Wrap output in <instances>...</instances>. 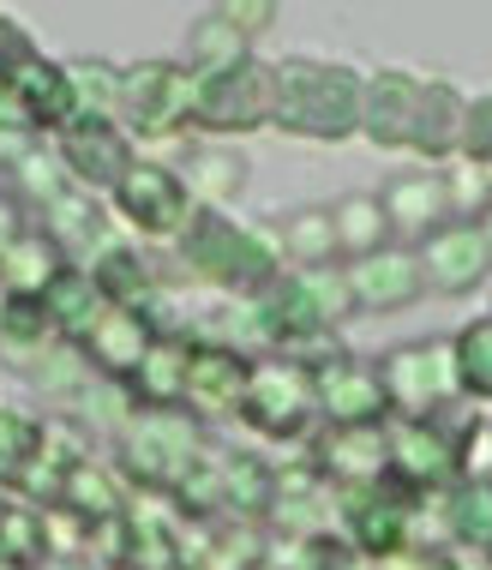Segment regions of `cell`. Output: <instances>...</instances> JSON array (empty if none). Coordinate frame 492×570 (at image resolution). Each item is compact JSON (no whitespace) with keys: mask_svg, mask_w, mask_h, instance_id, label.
Listing matches in <instances>:
<instances>
[{"mask_svg":"<svg viewBox=\"0 0 492 570\" xmlns=\"http://www.w3.org/2000/svg\"><path fill=\"white\" fill-rule=\"evenodd\" d=\"M456 373H463V396L474 403H492V313L474 318V325L456 336Z\"/></svg>","mask_w":492,"mask_h":570,"instance_id":"38","label":"cell"},{"mask_svg":"<svg viewBox=\"0 0 492 570\" xmlns=\"http://www.w3.org/2000/svg\"><path fill=\"white\" fill-rule=\"evenodd\" d=\"M42 439H49V421H37L30 409H7L0 403V487H19L37 462Z\"/></svg>","mask_w":492,"mask_h":570,"instance_id":"35","label":"cell"},{"mask_svg":"<svg viewBox=\"0 0 492 570\" xmlns=\"http://www.w3.org/2000/svg\"><path fill=\"white\" fill-rule=\"evenodd\" d=\"M331 217H336V246H343L348 258H366V253H378V246H391V217H384L378 193L336 198Z\"/></svg>","mask_w":492,"mask_h":570,"instance_id":"32","label":"cell"},{"mask_svg":"<svg viewBox=\"0 0 492 570\" xmlns=\"http://www.w3.org/2000/svg\"><path fill=\"white\" fill-rule=\"evenodd\" d=\"M246 180V157L240 150H223V145H205L198 157L187 163V187L198 198V210H223L235 187Z\"/></svg>","mask_w":492,"mask_h":570,"instance_id":"34","label":"cell"},{"mask_svg":"<svg viewBox=\"0 0 492 570\" xmlns=\"http://www.w3.org/2000/svg\"><path fill=\"white\" fill-rule=\"evenodd\" d=\"M246 325H253L265 343L283 354H295V348H306L313 336H325V331H336L325 313H318V301L306 295V283H301V271H283V276H270L258 295H246Z\"/></svg>","mask_w":492,"mask_h":570,"instance_id":"10","label":"cell"},{"mask_svg":"<svg viewBox=\"0 0 492 570\" xmlns=\"http://www.w3.org/2000/svg\"><path fill=\"white\" fill-rule=\"evenodd\" d=\"M283 253L295 258V271H325L343 246H336V217H331V205H318V210H295V217L283 223Z\"/></svg>","mask_w":492,"mask_h":570,"instance_id":"33","label":"cell"},{"mask_svg":"<svg viewBox=\"0 0 492 570\" xmlns=\"http://www.w3.org/2000/svg\"><path fill=\"white\" fill-rule=\"evenodd\" d=\"M42 228L60 240V253H72V246H97L102 240V198L67 187L49 210H42Z\"/></svg>","mask_w":492,"mask_h":570,"instance_id":"36","label":"cell"},{"mask_svg":"<svg viewBox=\"0 0 492 570\" xmlns=\"http://www.w3.org/2000/svg\"><path fill=\"white\" fill-rule=\"evenodd\" d=\"M361 109H366V79L343 60H276V132L288 138H318V145H336V138L361 132Z\"/></svg>","mask_w":492,"mask_h":570,"instance_id":"1","label":"cell"},{"mask_svg":"<svg viewBox=\"0 0 492 570\" xmlns=\"http://www.w3.org/2000/svg\"><path fill=\"white\" fill-rule=\"evenodd\" d=\"M391 439V474L421 492H451L456 481V433H444L439 421H409V414H391L384 426Z\"/></svg>","mask_w":492,"mask_h":570,"instance_id":"15","label":"cell"},{"mask_svg":"<svg viewBox=\"0 0 492 570\" xmlns=\"http://www.w3.org/2000/svg\"><path fill=\"white\" fill-rule=\"evenodd\" d=\"M223 504H228V517H240V522L270 517V504H276V462L258 456V451H228L223 456Z\"/></svg>","mask_w":492,"mask_h":570,"instance_id":"28","label":"cell"},{"mask_svg":"<svg viewBox=\"0 0 492 570\" xmlns=\"http://www.w3.org/2000/svg\"><path fill=\"white\" fill-rule=\"evenodd\" d=\"M7 90H12V102L24 109V120H30V132H67L72 120H79V97H72V72L60 67V60H49V55H37L24 72H12L7 79Z\"/></svg>","mask_w":492,"mask_h":570,"instance_id":"18","label":"cell"},{"mask_svg":"<svg viewBox=\"0 0 492 570\" xmlns=\"http://www.w3.org/2000/svg\"><path fill=\"white\" fill-rule=\"evenodd\" d=\"M384 391H391V409L409 414V421H439L444 403L463 396V373H456V348L426 336V343H403L378 361Z\"/></svg>","mask_w":492,"mask_h":570,"instance_id":"5","label":"cell"},{"mask_svg":"<svg viewBox=\"0 0 492 570\" xmlns=\"http://www.w3.org/2000/svg\"><path fill=\"white\" fill-rule=\"evenodd\" d=\"M421 570H486L481 564V552H469V547H426L421 552Z\"/></svg>","mask_w":492,"mask_h":570,"instance_id":"46","label":"cell"},{"mask_svg":"<svg viewBox=\"0 0 492 570\" xmlns=\"http://www.w3.org/2000/svg\"><path fill=\"white\" fill-rule=\"evenodd\" d=\"M150 343H157V325H150V318L109 306V313L97 318V331H90L85 343H79V354H85L90 366H97V379L132 384V373L145 366V354H150Z\"/></svg>","mask_w":492,"mask_h":570,"instance_id":"20","label":"cell"},{"mask_svg":"<svg viewBox=\"0 0 492 570\" xmlns=\"http://www.w3.org/2000/svg\"><path fill=\"white\" fill-rule=\"evenodd\" d=\"M223 12L246 30V37H253V30H265V24L276 19V7H223Z\"/></svg>","mask_w":492,"mask_h":570,"instance_id":"48","label":"cell"},{"mask_svg":"<svg viewBox=\"0 0 492 570\" xmlns=\"http://www.w3.org/2000/svg\"><path fill=\"white\" fill-rule=\"evenodd\" d=\"M67 265H72V258L60 253V240L49 235V228H24L19 246L0 258V288H7L12 301H42Z\"/></svg>","mask_w":492,"mask_h":570,"instance_id":"23","label":"cell"},{"mask_svg":"<svg viewBox=\"0 0 492 570\" xmlns=\"http://www.w3.org/2000/svg\"><path fill=\"white\" fill-rule=\"evenodd\" d=\"M301 283H306V295L318 301V313H325L331 325H336V318H348V306H355V301H348V276L336 271V265H325V271H301Z\"/></svg>","mask_w":492,"mask_h":570,"instance_id":"44","label":"cell"},{"mask_svg":"<svg viewBox=\"0 0 492 570\" xmlns=\"http://www.w3.org/2000/svg\"><path fill=\"white\" fill-rule=\"evenodd\" d=\"M7 313H12V295L0 288V336H7Z\"/></svg>","mask_w":492,"mask_h":570,"instance_id":"49","label":"cell"},{"mask_svg":"<svg viewBox=\"0 0 492 570\" xmlns=\"http://www.w3.org/2000/svg\"><path fill=\"white\" fill-rule=\"evenodd\" d=\"M456 474L463 481H492V414H474L456 433Z\"/></svg>","mask_w":492,"mask_h":570,"instance_id":"42","label":"cell"},{"mask_svg":"<svg viewBox=\"0 0 492 570\" xmlns=\"http://www.w3.org/2000/svg\"><path fill=\"white\" fill-rule=\"evenodd\" d=\"M240 60H253V37L228 19V12H205V19L193 24V49H187V67L193 79H217V72L240 67Z\"/></svg>","mask_w":492,"mask_h":570,"instance_id":"29","label":"cell"},{"mask_svg":"<svg viewBox=\"0 0 492 570\" xmlns=\"http://www.w3.org/2000/svg\"><path fill=\"white\" fill-rule=\"evenodd\" d=\"M55 150H60V163H67V175H72V187L79 193H115L120 180L132 175V138L115 127V120H72L67 132L55 138Z\"/></svg>","mask_w":492,"mask_h":570,"instance_id":"12","label":"cell"},{"mask_svg":"<svg viewBox=\"0 0 492 570\" xmlns=\"http://www.w3.org/2000/svg\"><path fill=\"white\" fill-rule=\"evenodd\" d=\"M456 157L492 175V90H486V97H469V109H463V150H456Z\"/></svg>","mask_w":492,"mask_h":570,"instance_id":"43","label":"cell"},{"mask_svg":"<svg viewBox=\"0 0 492 570\" xmlns=\"http://www.w3.org/2000/svg\"><path fill=\"white\" fill-rule=\"evenodd\" d=\"M414 258H421L426 288H439V295H469V288H481L486 276H492L486 228L481 223H463V217H451L444 228H433V235H421Z\"/></svg>","mask_w":492,"mask_h":570,"instance_id":"11","label":"cell"},{"mask_svg":"<svg viewBox=\"0 0 492 570\" xmlns=\"http://www.w3.org/2000/svg\"><path fill=\"white\" fill-rule=\"evenodd\" d=\"M246 379H253V361H246V354H235L228 343H193L180 409H187L193 421H240Z\"/></svg>","mask_w":492,"mask_h":570,"instance_id":"13","label":"cell"},{"mask_svg":"<svg viewBox=\"0 0 492 570\" xmlns=\"http://www.w3.org/2000/svg\"><path fill=\"white\" fill-rule=\"evenodd\" d=\"M481 228H486V246H492V210H486V217H481Z\"/></svg>","mask_w":492,"mask_h":570,"instance_id":"50","label":"cell"},{"mask_svg":"<svg viewBox=\"0 0 492 570\" xmlns=\"http://www.w3.org/2000/svg\"><path fill=\"white\" fill-rule=\"evenodd\" d=\"M258 570H276V564H258Z\"/></svg>","mask_w":492,"mask_h":570,"instance_id":"51","label":"cell"},{"mask_svg":"<svg viewBox=\"0 0 492 570\" xmlns=\"http://www.w3.org/2000/svg\"><path fill=\"white\" fill-rule=\"evenodd\" d=\"M72 409H79V421L127 426L132 414H138V396H132V384H120V379H97V373H90V379L79 384V396H72Z\"/></svg>","mask_w":492,"mask_h":570,"instance_id":"40","label":"cell"},{"mask_svg":"<svg viewBox=\"0 0 492 570\" xmlns=\"http://www.w3.org/2000/svg\"><path fill=\"white\" fill-rule=\"evenodd\" d=\"M49 343H55V325H49V313H42V301H12L0 348L7 354H42Z\"/></svg>","mask_w":492,"mask_h":570,"instance_id":"41","label":"cell"},{"mask_svg":"<svg viewBox=\"0 0 492 570\" xmlns=\"http://www.w3.org/2000/svg\"><path fill=\"white\" fill-rule=\"evenodd\" d=\"M384 217H391L396 235H433V228L451 223V193H444V175L433 168H409V175H391V187L378 193Z\"/></svg>","mask_w":492,"mask_h":570,"instance_id":"21","label":"cell"},{"mask_svg":"<svg viewBox=\"0 0 492 570\" xmlns=\"http://www.w3.org/2000/svg\"><path fill=\"white\" fill-rule=\"evenodd\" d=\"M240 421L258 426L265 439H301L306 426L318 421V403H313V373L283 354L253 366L246 379V403H240Z\"/></svg>","mask_w":492,"mask_h":570,"instance_id":"7","label":"cell"},{"mask_svg":"<svg viewBox=\"0 0 492 570\" xmlns=\"http://www.w3.org/2000/svg\"><path fill=\"white\" fill-rule=\"evenodd\" d=\"M444 534L469 552H492V487L486 481H456L444 492Z\"/></svg>","mask_w":492,"mask_h":570,"instance_id":"31","label":"cell"},{"mask_svg":"<svg viewBox=\"0 0 492 570\" xmlns=\"http://www.w3.org/2000/svg\"><path fill=\"white\" fill-rule=\"evenodd\" d=\"M19 235H24V205L12 193H0V258L19 246Z\"/></svg>","mask_w":492,"mask_h":570,"instance_id":"47","label":"cell"},{"mask_svg":"<svg viewBox=\"0 0 492 570\" xmlns=\"http://www.w3.org/2000/svg\"><path fill=\"white\" fill-rule=\"evenodd\" d=\"M421 90H426L421 72H396V67L373 72V79H366L361 132L384 150H409V127H414V109H421Z\"/></svg>","mask_w":492,"mask_h":570,"instance_id":"19","label":"cell"},{"mask_svg":"<svg viewBox=\"0 0 492 570\" xmlns=\"http://www.w3.org/2000/svg\"><path fill=\"white\" fill-rule=\"evenodd\" d=\"M7 175H12V198H19V205L30 198V205H42V210L72 187V175H67V163H60L55 145H19L7 157Z\"/></svg>","mask_w":492,"mask_h":570,"instance_id":"30","label":"cell"},{"mask_svg":"<svg viewBox=\"0 0 492 570\" xmlns=\"http://www.w3.org/2000/svg\"><path fill=\"white\" fill-rule=\"evenodd\" d=\"M348 301L361 306V313H403L426 295V276H421V258H414V246H378V253L366 258H348Z\"/></svg>","mask_w":492,"mask_h":570,"instance_id":"14","label":"cell"},{"mask_svg":"<svg viewBox=\"0 0 492 570\" xmlns=\"http://www.w3.org/2000/svg\"><path fill=\"white\" fill-rule=\"evenodd\" d=\"M205 456V421H193L187 409H138L120 426L115 469L132 481V492H175Z\"/></svg>","mask_w":492,"mask_h":570,"instance_id":"3","label":"cell"},{"mask_svg":"<svg viewBox=\"0 0 492 570\" xmlns=\"http://www.w3.org/2000/svg\"><path fill=\"white\" fill-rule=\"evenodd\" d=\"M313 469L336 487H373L391 474V439L384 426H318Z\"/></svg>","mask_w":492,"mask_h":570,"instance_id":"16","label":"cell"},{"mask_svg":"<svg viewBox=\"0 0 492 570\" xmlns=\"http://www.w3.org/2000/svg\"><path fill=\"white\" fill-rule=\"evenodd\" d=\"M127 499H132V492L120 487V474L85 456L79 469H72V481H67V492H60V504H55V511H67V517H79L85 529H97V522L127 517Z\"/></svg>","mask_w":492,"mask_h":570,"instance_id":"27","label":"cell"},{"mask_svg":"<svg viewBox=\"0 0 492 570\" xmlns=\"http://www.w3.org/2000/svg\"><path fill=\"white\" fill-rule=\"evenodd\" d=\"M175 246H180V265L217 288L258 295L270 276H283V240L265 235V228H246L235 217H223V210H198L193 228Z\"/></svg>","mask_w":492,"mask_h":570,"instance_id":"2","label":"cell"},{"mask_svg":"<svg viewBox=\"0 0 492 570\" xmlns=\"http://www.w3.org/2000/svg\"><path fill=\"white\" fill-rule=\"evenodd\" d=\"M463 109L469 97H456L444 79H426L421 90V109H414V127H409V150L421 163H444L463 150Z\"/></svg>","mask_w":492,"mask_h":570,"instance_id":"22","label":"cell"},{"mask_svg":"<svg viewBox=\"0 0 492 570\" xmlns=\"http://www.w3.org/2000/svg\"><path fill=\"white\" fill-rule=\"evenodd\" d=\"M168 499H175V511H180V517H193V522L228 517V504H223V456H210V451H205V456H198V469H193L175 492H168Z\"/></svg>","mask_w":492,"mask_h":570,"instance_id":"39","label":"cell"},{"mask_svg":"<svg viewBox=\"0 0 492 570\" xmlns=\"http://www.w3.org/2000/svg\"><path fill=\"white\" fill-rule=\"evenodd\" d=\"M42 313H49L55 336H67V343H85L90 331H97V318L109 313V301H102L97 276H90L85 265H67L55 276V288L42 295Z\"/></svg>","mask_w":492,"mask_h":570,"instance_id":"24","label":"cell"},{"mask_svg":"<svg viewBox=\"0 0 492 570\" xmlns=\"http://www.w3.org/2000/svg\"><path fill=\"white\" fill-rule=\"evenodd\" d=\"M55 547H49V511L24 504L19 492H0V564L7 570H37L49 564Z\"/></svg>","mask_w":492,"mask_h":570,"instance_id":"26","label":"cell"},{"mask_svg":"<svg viewBox=\"0 0 492 570\" xmlns=\"http://www.w3.org/2000/svg\"><path fill=\"white\" fill-rule=\"evenodd\" d=\"M276 120V67L270 60H240V67L198 79V127L205 132H253Z\"/></svg>","mask_w":492,"mask_h":570,"instance_id":"8","label":"cell"},{"mask_svg":"<svg viewBox=\"0 0 492 570\" xmlns=\"http://www.w3.org/2000/svg\"><path fill=\"white\" fill-rule=\"evenodd\" d=\"M109 205L120 223L150 235V240H180L198 217V198L187 187V175H175L163 163H132V175L109 193Z\"/></svg>","mask_w":492,"mask_h":570,"instance_id":"6","label":"cell"},{"mask_svg":"<svg viewBox=\"0 0 492 570\" xmlns=\"http://www.w3.org/2000/svg\"><path fill=\"white\" fill-rule=\"evenodd\" d=\"M85 271L97 276V288H102V301H109V306H120V313H138V318H157L163 288H157V276H150L145 253H132L127 240L102 235L97 246H90Z\"/></svg>","mask_w":492,"mask_h":570,"instance_id":"17","label":"cell"},{"mask_svg":"<svg viewBox=\"0 0 492 570\" xmlns=\"http://www.w3.org/2000/svg\"><path fill=\"white\" fill-rule=\"evenodd\" d=\"M198 127V79L187 60H132L120 67V132L180 138Z\"/></svg>","mask_w":492,"mask_h":570,"instance_id":"4","label":"cell"},{"mask_svg":"<svg viewBox=\"0 0 492 570\" xmlns=\"http://www.w3.org/2000/svg\"><path fill=\"white\" fill-rule=\"evenodd\" d=\"M313 403H318V421L325 426H391V391H384V373L373 361H343L318 366L313 373Z\"/></svg>","mask_w":492,"mask_h":570,"instance_id":"9","label":"cell"},{"mask_svg":"<svg viewBox=\"0 0 492 570\" xmlns=\"http://www.w3.org/2000/svg\"><path fill=\"white\" fill-rule=\"evenodd\" d=\"M72 97H79V120H115L120 127V67L109 60H67Z\"/></svg>","mask_w":492,"mask_h":570,"instance_id":"37","label":"cell"},{"mask_svg":"<svg viewBox=\"0 0 492 570\" xmlns=\"http://www.w3.org/2000/svg\"><path fill=\"white\" fill-rule=\"evenodd\" d=\"M37 55H42V49L30 42V30H24L19 19H7V12H0V85H7L12 72H24Z\"/></svg>","mask_w":492,"mask_h":570,"instance_id":"45","label":"cell"},{"mask_svg":"<svg viewBox=\"0 0 492 570\" xmlns=\"http://www.w3.org/2000/svg\"><path fill=\"white\" fill-rule=\"evenodd\" d=\"M187 361H193V336H157L145 366L132 373L138 409H180V396H187Z\"/></svg>","mask_w":492,"mask_h":570,"instance_id":"25","label":"cell"}]
</instances>
